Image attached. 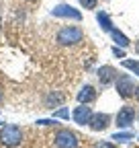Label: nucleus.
I'll return each mask as SVG.
<instances>
[{
	"label": "nucleus",
	"mask_w": 139,
	"mask_h": 148,
	"mask_svg": "<svg viewBox=\"0 0 139 148\" xmlns=\"http://www.w3.org/2000/svg\"><path fill=\"white\" fill-rule=\"evenodd\" d=\"M109 123H111V115L109 113H92V117L88 121L90 130H94V132H102V130H107Z\"/></svg>",
	"instance_id": "nucleus-6"
},
{
	"label": "nucleus",
	"mask_w": 139,
	"mask_h": 148,
	"mask_svg": "<svg viewBox=\"0 0 139 148\" xmlns=\"http://www.w3.org/2000/svg\"><path fill=\"white\" fill-rule=\"evenodd\" d=\"M113 140H117V142H127V140H133V134L131 132H117L115 136H113Z\"/></svg>",
	"instance_id": "nucleus-15"
},
{
	"label": "nucleus",
	"mask_w": 139,
	"mask_h": 148,
	"mask_svg": "<svg viewBox=\"0 0 139 148\" xmlns=\"http://www.w3.org/2000/svg\"><path fill=\"white\" fill-rule=\"evenodd\" d=\"M123 66L127 70H133L135 74H139V62L137 60H123Z\"/></svg>",
	"instance_id": "nucleus-14"
},
{
	"label": "nucleus",
	"mask_w": 139,
	"mask_h": 148,
	"mask_svg": "<svg viewBox=\"0 0 139 148\" xmlns=\"http://www.w3.org/2000/svg\"><path fill=\"white\" fill-rule=\"evenodd\" d=\"M80 4H82L84 8H94V6L98 4V0H80Z\"/></svg>",
	"instance_id": "nucleus-17"
},
{
	"label": "nucleus",
	"mask_w": 139,
	"mask_h": 148,
	"mask_svg": "<svg viewBox=\"0 0 139 148\" xmlns=\"http://www.w3.org/2000/svg\"><path fill=\"white\" fill-rule=\"evenodd\" d=\"M135 97H137V101H139V86L135 88Z\"/></svg>",
	"instance_id": "nucleus-20"
},
{
	"label": "nucleus",
	"mask_w": 139,
	"mask_h": 148,
	"mask_svg": "<svg viewBox=\"0 0 139 148\" xmlns=\"http://www.w3.org/2000/svg\"><path fill=\"white\" fill-rule=\"evenodd\" d=\"M135 119V109L125 105V107H121L119 109V113H117V125L119 127H129Z\"/></svg>",
	"instance_id": "nucleus-5"
},
{
	"label": "nucleus",
	"mask_w": 139,
	"mask_h": 148,
	"mask_svg": "<svg viewBox=\"0 0 139 148\" xmlns=\"http://www.w3.org/2000/svg\"><path fill=\"white\" fill-rule=\"evenodd\" d=\"M98 78H100L102 86H107V84H111V82L117 78V70H115L113 66H102V68L98 70Z\"/></svg>",
	"instance_id": "nucleus-9"
},
{
	"label": "nucleus",
	"mask_w": 139,
	"mask_h": 148,
	"mask_svg": "<svg viewBox=\"0 0 139 148\" xmlns=\"http://www.w3.org/2000/svg\"><path fill=\"white\" fill-rule=\"evenodd\" d=\"M80 41H84V33H82L80 27L70 25V27L59 29V33H57V43L59 45H78Z\"/></svg>",
	"instance_id": "nucleus-2"
},
{
	"label": "nucleus",
	"mask_w": 139,
	"mask_h": 148,
	"mask_svg": "<svg viewBox=\"0 0 139 148\" xmlns=\"http://www.w3.org/2000/svg\"><path fill=\"white\" fill-rule=\"evenodd\" d=\"M53 117H61V119H67V117H70V111H67L65 107H61V109H57L55 113H53Z\"/></svg>",
	"instance_id": "nucleus-16"
},
{
	"label": "nucleus",
	"mask_w": 139,
	"mask_h": 148,
	"mask_svg": "<svg viewBox=\"0 0 139 148\" xmlns=\"http://www.w3.org/2000/svg\"><path fill=\"white\" fill-rule=\"evenodd\" d=\"M113 51H115V56H119V58H123V56H125V53H123V49H119V47H115Z\"/></svg>",
	"instance_id": "nucleus-19"
},
{
	"label": "nucleus",
	"mask_w": 139,
	"mask_h": 148,
	"mask_svg": "<svg viewBox=\"0 0 139 148\" xmlns=\"http://www.w3.org/2000/svg\"><path fill=\"white\" fill-rule=\"evenodd\" d=\"M135 82L131 80V76L129 74H123V76H119L117 78V92L123 99H131V97H135Z\"/></svg>",
	"instance_id": "nucleus-4"
},
{
	"label": "nucleus",
	"mask_w": 139,
	"mask_h": 148,
	"mask_svg": "<svg viewBox=\"0 0 139 148\" xmlns=\"http://www.w3.org/2000/svg\"><path fill=\"white\" fill-rule=\"evenodd\" d=\"M135 51H137V53H139V43H137V45H135Z\"/></svg>",
	"instance_id": "nucleus-21"
},
{
	"label": "nucleus",
	"mask_w": 139,
	"mask_h": 148,
	"mask_svg": "<svg viewBox=\"0 0 139 148\" xmlns=\"http://www.w3.org/2000/svg\"><path fill=\"white\" fill-rule=\"evenodd\" d=\"M61 103H63V95H61V92H49V95L45 97V105L51 107V109L61 105Z\"/></svg>",
	"instance_id": "nucleus-11"
},
{
	"label": "nucleus",
	"mask_w": 139,
	"mask_h": 148,
	"mask_svg": "<svg viewBox=\"0 0 139 148\" xmlns=\"http://www.w3.org/2000/svg\"><path fill=\"white\" fill-rule=\"evenodd\" d=\"M0 103H2V90H0Z\"/></svg>",
	"instance_id": "nucleus-22"
},
{
	"label": "nucleus",
	"mask_w": 139,
	"mask_h": 148,
	"mask_svg": "<svg viewBox=\"0 0 139 148\" xmlns=\"http://www.w3.org/2000/svg\"><path fill=\"white\" fill-rule=\"evenodd\" d=\"M98 23H100V27L104 29V31H113V25H111V21H109V14L107 12H98Z\"/></svg>",
	"instance_id": "nucleus-13"
},
{
	"label": "nucleus",
	"mask_w": 139,
	"mask_h": 148,
	"mask_svg": "<svg viewBox=\"0 0 139 148\" xmlns=\"http://www.w3.org/2000/svg\"><path fill=\"white\" fill-rule=\"evenodd\" d=\"M96 99V90H94V86H90V84H86L80 92H78V101L84 105V103H90V101H94Z\"/></svg>",
	"instance_id": "nucleus-10"
},
{
	"label": "nucleus",
	"mask_w": 139,
	"mask_h": 148,
	"mask_svg": "<svg viewBox=\"0 0 139 148\" xmlns=\"http://www.w3.org/2000/svg\"><path fill=\"white\" fill-rule=\"evenodd\" d=\"M74 121L76 123H80V125H86L90 121V117H92V109L88 107V105H80V107H76L74 109Z\"/></svg>",
	"instance_id": "nucleus-7"
},
{
	"label": "nucleus",
	"mask_w": 139,
	"mask_h": 148,
	"mask_svg": "<svg viewBox=\"0 0 139 148\" xmlns=\"http://www.w3.org/2000/svg\"><path fill=\"white\" fill-rule=\"evenodd\" d=\"M29 2H35V0H29Z\"/></svg>",
	"instance_id": "nucleus-23"
},
{
	"label": "nucleus",
	"mask_w": 139,
	"mask_h": 148,
	"mask_svg": "<svg viewBox=\"0 0 139 148\" xmlns=\"http://www.w3.org/2000/svg\"><path fill=\"white\" fill-rule=\"evenodd\" d=\"M94 148H117L115 144H111V142H98Z\"/></svg>",
	"instance_id": "nucleus-18"
},
{
	"label": "nucleus",
	"mask_w": 139,
	"mask_h": 148,
	"mask_svg": "<svg viewBox=\"0 0 139 148\" xmlns=\"http://www.w3.org/2000/svg\"><path fill=\"white\" fill-rule=\"evenodd\" d=\"M23 142V130L19 125H4L0 127V144H4L8 148H14Z\"/></svg>",
	"instance_id": "nucleus-1"
},
{
	"label": "nucleus",
	"mask_w": 139,
	"mask_h": 148,
	"mask_svg": "<svg viewBox=\"0 0 139 148\" xmlns=\"http://www.w3.org/2000/svg\"><path fill=\"white\" fill-rule=\"evenodd\" d=\"M55 146L57 148H76L78 146V136L74 132H70V130H57L55 132Z\"/></svg>",
	"instance_id": "nucleus-3"
},
{
	"label": "nucleus",
	"mask_w": 139,
	"mask_h": 148,
	"mask_svg": "<svg viewBox=\"0 0 139 148\" xmlns=\"http://www.w3.org/2000/svg\"><path fill=\"white\" fill-rule=\"evenodd\" d=\"M53 14H55V16H65V18H74V21H80V18H82L80 10H76L74 6H67V4L55 6V8H53Z\"/></svg>",
	"instance_id": "nucleus-8"
},
{
	"label": "nucleus",
	"mask_w": 139,
	"mask_h": 148,
	"mask_svg": "<svg viewBox=\"0 0 139 148\" xmlns=\"http://www.w3.org/2000/svg\"><path fill=\"white\" fill-rule=\"evenodd\" d=\"M111 35H113V39H115V41H117L121 47H127V45H129V39H127V35H123L121 31L113 29V31H111Z\"/></svg>",
	"instance_id": "nucleus-12"
}]
</instances>
